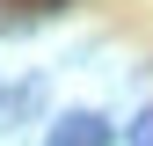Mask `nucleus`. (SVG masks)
<instances>
[{
    "mask_svg": "<svg viewBox=\"0 0 153 146\" xmlns=\"http://www.w3.org/2000/svg\"><path fill=\"white\" fill-rule=\"evenodd\" d=\"M51 146H109V132H102V117H66V132Z\"/></svg>",
    "mask_w": 153,
    "mask_h": 146,
    "instance_id": "1",
    "label": "nucleus"
},
{
    "mask_svg": "<svg viewBox=\"0 0 153 146\" xmlns=\"http://www.w3.org/2000/svg\"><path fill=\"white\" fill-rule=\"evenodd\" d=\"M131 146H153V110H146L139 124H131Z\"/></svg>",
    "mask_w": 153,
    "mask_h": 146,
    "instance_id": "2",
    "label": "nucleus"
}]
</instances>
